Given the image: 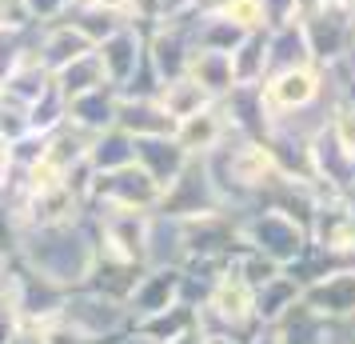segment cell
Returning <instances> with one entry per match:
<instances>
[{"instance_id":"obj_27","label":"cell","mask_w":355,"mask_h":344,"mask_svg":"<svg viewBox=\"0 0 355 344\" xmlns=\"http://www.w3.org/2000/svg\"><path fill=\"white\" fill-rule=\"evenodd\" d=\"M17 325H20V316L8 304H0V344H8L12 341V332H17Z\"/></svg>"},{"instance_id":"obj_19","label":"cell","mask_w":355,"mask_h":344,"mask_svg":"<svg viewBox=\"0 0 355 344\" xmlns=\"http://www.w3.org/2000/svg\"><path fill=\"white\" fill-rule=\"evenodd\" d=\"M232 76L236 84H263L268 76V33L252 28L232 52Z\"/></svg>"},{"instance_id":"obj_11","label":"cell","mask_w":355,"mask_h":344,"mask_svg":"<svg viewBox=\"0 0 355 344\" xmlns=\"http://www.w3.org/2000/svg\"><path fill=\"white\" fill-rule=\"evenodd\" d=\"M188 161L192 156L176 145V136H136V164L160 184V193L184 172Z\"/></svg>"},{"instance_id":"obj_18","label":"cell","mask_w":355,"mask_h":344,"mask_svg":"<svg viewBox=\"0 0 355 344\" xmlns=\"http://www.w3.org/2000/svg\"><path fill=\"white\" fill-rule=\"evenodd\" d=\"M300 296H304V293H300V280H295V277H284V272L272 277L268 284H259V288H256V320L263 328H272L275 320L291 309V304H300Z\"/></svg>"},{"instance_id":"obj_6","label":"cell","mask_w":355,"mask_h":344,"mask_svg":"<svg viewBox=\"0 0 355 344\" xmlns=\"http://www.w3.org/2000/svg\"><path fill=\"white\" fill-rule=\"evenodd\" d=\"M180 277H184V268H180V264H144V268H140V277H136V284H132L128 300H124L132 320L152 316V312L176 304V300H180Z\"/></svg>"},{"instance_id":"obj_3","label":"cell","mask_w":355,"mask_h":344,"mask_svg":"<svg viewBox=\"0 0 355 344\" xmlns=\"http://www.w3.org/2000/svg\"><path fill=\"white\" fill-rule=\"evenodd\" d=\"M240 240L284 268V264L300 261V252H304V224H295V216L284 213V208H268V213H256L252 220H243Z\"/></svg>"},{"instance_id":"obj_20","label":"cell","mask_w":355,"mask_h":344,"mask_svg":"<svg viewBox=\"0 0 355 344\" xmlns=\"http://www.w3.org/2000/svg\"><path fill=\"white\" fill-rule=\"evenodd\" d=\"M52 84L60 88V97H64V100L80 97V92H88V88L108 84V81H104V68H100L96 49L84 52V56H76V60H72V65H64L60 72H52Z\"/></svg>"},{"instance_id":"obj_12","label":"cell","mask_w":355,"mask_h":344,"mask_svg":"<svg viewBox=\"0 0 355 344\" xmlns=\"http://www.w3.org/2000/svg\"><path fill=\"white\" fill-rule=\"evenodd\" d=\"M116 129H124L128 136H172L176 120L164 113V104L156 97H120Z\"/></svg>"},{"instance_id":"obj_28","label":"cell","mask_w":355,"mask_h":344,"mask_svg":"<svg viewBox=\"0 0 355 344\" xmlns=\"http://www.w3.org/2000/svg\"><path fill=\"white\" fill-rule=\"evenodd\" d=\"M8 172H12V156H8V145L0 140V193H4V184H8Z\"/></svg>"},{"instance_id":"obj_16","label":"cell","mask_w":355,"mask_h":344,"mask_svg":"<svg viewBox=\"0 0 355 344\" xmlns=\"http://www.w3.org/2000/svg\"><path fill=\"white\" fill-rule=\"evenodd\" d=\"M136 161V136H128L124 129H104L96 132L92 140H88V164L96 168V172H116V168H124V164Z\"/></svg>"},{"instance_id":"obj_8","label":"cell","mask_w":355,"mask_h":344,"mask_svg":"<svg viewBox=\"0 0 355 344\" xmlns=\"http://www.w3.org/2000/svg\"><path fill=\"white\" fill-rule=\"evenodd\" d=\"M188 261V229L180 216L152 208L144 220V264H184Z\"/></svg>"},{"instance_id":"obj_24","label":"cell","mask_w":355,"mask_h":344,"mask_svg":"<svg viewBox=\"0 0 355 344\" xmlns=\"http://www.w3.org/2000/svg\"><path fill=\"white\" fill-rule=\"evenodd\" d=\"M20 8L28 13L33 24H52V20H64L72 13V0H20Z\"/></svg>"},{"instance_id":"obj_26","label":"cell","mask_w":355,"mask_h":344,"mask_svg":"<svg viewBox=\"0 0 355 344\" xmlns=\"http://www.w3.org/2000/svg\"><path fill=\"white\" fill-rule=\"evenodd\" d=\"M84 4L112 8V13H124V17H132V8H136V0H72V13H76V8H84Z\"/></svg>"},{"instance_id":"obj_7","label":"cell","mask_w":355,"mask_h":344,"mask_svg":"<svg viewBox=\"0 0 355 344\" xmlns=\"http://www.w3.org/2000/svg\"><path fill=\"white\" fill-rule=\"evenodd\" d=\"M33 52L49 72H60L76 56L92 52V44H88V36L72 20H52V24H36L33 28Z\"/></svg>"},{"instance_id":"obj_21","label":"cell","mask_w":355,"mask_h":344,"mask_svg":"<svg viewBox=\"0 0 355 344\" xmlns=\"http://www.w3.org/2000/svg\"><path fill=\"white\" fill-rule=\"evenodd\" d=\"M156 100L164 104V113L172 116V120H184V116H196L200 108H208L211 97L200 88V84L192 81V76H180V81H168L160 84V92H156Z\"/></svg>"},{"instance_id":"obj_29","label":"cell","mask_w":355,"mask_h":344,"mask_svg":"<svg viewBox=\"0 0 355 344\" xmlns=\"http://www.w3.org/2000/svg\"><path fill=\"white\" fill-rule=\"evenodd\" d=\"M168 344H204V332L192 328V332H184V336H176V341H168Z\"/></svg>"},{"instance_id":"obj_9","label":"cell","mask_w":355,"mask_h":344,"mask_svg":"<svg viewBox=\"0 0 355 344\" xmlns=\"http://www.w3.org/2000/svg\"><path fill=\"white\" fill-rule=\"evenodd\" d=\"M176 145L188 152V156H208L211 148H220L227 136H236V132L227 129V116L220 113V104L211 100L208 108H200L196 116H184L176 120Z\"/></svg>"},{"instance_id":"obj_5","label":"cell","mask_w":355,"mask_h":344,"mask_svg":"<svg viewBox=\"0 0 355 344\" xmlns=\"http://www.w3.org/2000/svg\"><path fill=\"white\" fill-rule=\"evenodd\" d=\"M100 68H104V81L116 84V92L136 76V68L148 60V24L144 20L128 17L112 36H104L96 44Z\"/></svg>"},{"instance_id":"obj_22","label":"cell","mask_w":355,"mask_h":344,"mask_svg":"<svg viewBox=\"0 0 355 344\" xmlns=\"http://www.w3.org/2000/svg\"><path fill=\"white\" fill-rule=\"evenodd\" d=\"M24 116H28V129H33V132H44V136H49V132H56L68 120V100L60 97V88H56V84H49V88H44V92L24 108Z\"/></svg>"},{"instance_id":"obj_30","label":"cell","mask_w":355,"mask_h":344,"mask_svg":"<svg viewBox=\"0 0 355 344\" xmlns=\"http://www.w3.org/2000/svg\"><path fill=\"white\" fill-rule=\"evenodd\" d=\"M204 344H248V341H240V336H227V332H220V336H204Z\"/></svg>"},{"instance_id":"obj_4","label":"cell","mask_w":355,"mask_h":344,"mask_svg":"<svg viewBox=\"0 0 355 344\" xmlns=\"http://www.w3.org/2000/svg\"><path fill=\"white\" fill-rule=\"evenodd\" d=\"M88 204H108V208H132V213H152L160 204V184L132 161L116 172H96Z\"/></svg>"},{"instance_id":"obj_13","label":"cell","mask_w":355,"mask_h":344,"mask_svg":"<svg viewBox=\"0 0 355 344\" xmlns=\"http://www.w3.org/2000/svg\"><path fill=\"white\" fill-rule=\"evenodd\" d=\"M300 300L315 316H352L355 312V272H331L320 284H311Z\"/></svg>"},{"instance_id":"obj_14","label":"cell","mask_w":355,"mask_h":344,"mask_svg":"<svg viewBox=\"0 0 355 344\" xmlns=\"http://www.w3.org/2000/svg\"><path fill=\"white\" fill-rule=\"evenodd\" d=\"M192 328H196V309L192 304H180V300L160 312H152V316L132 320V332H140L152 344H168V341H176V336H184V332H192Z\"/></svg>"},{"instance_id":"obj_10","label":"cell","mask_w":355,"mask_h":344,"mask_svg":"<svg viewBox=\"0 0 355 344\" xmlns=\"http://www.w3.org/2000/svg\"><path fill=\"white\" fill-rule=\"evenodd\" d=\"M116 104H120V92L116 84H100V88H88L80 97L68 100V120L72 129H80L84 136H96V132L112 129L116 124Z\"/></svg>"},{"instance_id":"obj_17","label":"cell","mask_w":355,"mask_h":344,"mask_svg":"<svg viewBox=\"0 0 355 344\" xmlns=\"http://www.w3.org/2000/svg\"><path fill=\"white\" fill-rule=\"evenodd\" d=\"M188 76H192L211 100H220L236 84L232 76V52H208V49H196L192 52V65H188Z\"/></svg>"},{"instance_id":"obj_2","label":"cell","mask_w":355,"mask_h":344,"mask_svg":"<svg viewBox=\"0 0 355 344\" xmlns=\"http://www.w3.org/2000/svg\"><path fill=\"white\" fill-rule=\"evenodd\" d=\"M56 320H64L68 328H76L80 336H88V341H96V344H108V341H116L120 332L132 328L128 304L116 300V296H108V293H100V288H88V284L68 288Z\"/></svg>"},{"instance_id":"obj_23","label":"cell","mask_w":355,"mask_h":344,"mask_svg":"<svg viewBox=\"0 0 355 344\" xmlns=\"http://www.w3.org/2000/svg\"><path fill=\"white\" fill-rule=\"evenodd\" d=\"M64 20H72V24H76V28H80V33L88 36V44L96 49L100 40H104V36H112L128 17H124V13H112V8H96V4H84V8H76V13H68Z\"/></svg>"},{"instance_id":"obj_25","label":"cell","mask_w":355,"mask_h":344,"mask_svg":"<svg viewBox=\"0 0 355 344\" xmlns=\"http://www.w3.org/2000/svg\"><path fill=\"white\" fill-rule=\"evenodd\" d=\"M44 344H96V341L80 336V332L68 328L64 320H49V325H44Z\"/></svg>"},{"instance_id":"obj_1","label":"cell","mask_w":355,"mask_h":344,"mask_svg":"<svg viewBox=\"0 0 355 344\" xmlns=\"http://www.w3.org/2000/svg\"><path fill=\"white\" fill-rule=\"evenodd\" d=\"M17 261L60 288H80V284H88V272L96 264V240H92V229L84 216L72 224L24 229Z\"/></svg>"},{"instance_id":"obj_15","label":"cell","mask_w":355,"mask_h":344,"mask_svg":"<svg viewBox=\"0 0 355 344\" xmlns=\"http://www.w3.org/2000/svg\"><path fill=\"white\" fill-rule=\"evenodd\" d=\"M88 140H92V136H84L80 129L60 124L56 132L44 136V156H40V164H44L49 172H56V177H64L72 164H80L84 156H88Z\"/></svg>"}]
</instances>
